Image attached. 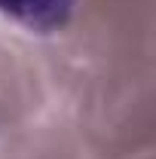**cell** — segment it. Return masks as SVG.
<instances>
[{"instance_id":"1","label":"cell","mask_w":156,"mask_h":159,"mask_svg":"<svg viewBox=\"0 0 156 159\" xmlns=\"http://www.w3.org/2000/svg\"><path fill=\"white\" fill-rule=\"evenodd\" d=\"M74 3L77 0H0V12L25 25L28 31L49 34L67 25Z\"/></svg>"}]
</instances>
